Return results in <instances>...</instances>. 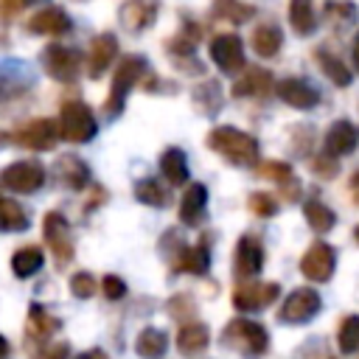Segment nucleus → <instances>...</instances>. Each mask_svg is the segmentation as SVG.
<instances>
[{
    "mask_svg": "<svg viewBox=\"0 0 359 359\" xmlns=\"http://www.w3.org/2000/svg\"><path fill=\"white\" fill-rule=\"evenodd\" d=\"M208 146L227 157L236 165H255L258 163V140L236 126H216L208 135Z\"/></svg>",
    "mask_w": 359,
    "mask_h": 359,
    "instance_id": "obj_1",
    "label": "nucleus"
},
{
    "mask_svg": "<svg viewBox=\"0 0 359 359\" xmlns=\"http://www.w3.org/2000/svg\"><path fill=\"white\" fill-rule=\"evenodd\" d=\"M222 345L236 348L241 356L247 359H258L266 353L269 337L264 331V325L252 323V320H233L224 331H222Z\"/></svg>",
    "mask_w": 359,
    "mask_h": 359,
    "instance_id": "obj_2",
    "label": "nucleus"
},
{
    "mask_svg": "<svg viewBox=\"0 0 359 359\" xmlns=\"http://www.w3.org/2000/svg\"><path fill=\"white\" fill-rule=\"evenodd\" d=\"M146 73V59L143 56H123L121 65L115 67V76H112V90H109V98L104 104L107 115H118L126 104V93L135 87V81Z\"/></svg>",
    "mask_w": 359,
    "mask_h": 359,
    "instance_id": "obj_3",
    "label": "nucleus"
},
{
    "mask_svg": "<svg viewBox=\"0 0 359 359\" xmlns=\"http://www.w3.org/2000/svg\"><path fill=\"white\" fill-rule=\"evenodd\" d=\"M59 137L70 140V143H87L95 137V118L90 112L87 104L81 101H67L62 107V129Z\"/></svg>",
    "mask_w": 359,
    "mask_h": 359,
    "instance_id": "obj_4",
    "label": "nucleus"
},
{
    "mask_svg": "<svg viewBox=\"0 0 359 359\" xmlns=\"http://www.w3.org/2000/svg\"><path fill=\"white\" fill-rule=\"evenodd\" d=\"M0 182L17 194H34L45 185V168L34 160H20V163H11L3 168Z\"/></svg>",
    "mask_w": 359,
    "mask_h": 359,
    "instance_id": "obj_5",
    "label": "nucleus"
},
{
    "mask_svg": "<svg viewBox=\"0 0 359 359\" xmlns=\"http://www.w3.org/2000/svg\"><path fill=\"white\" fill-rule=\"evenodd\" d=\"M334 266H337V252L325 241H314L300 258V272L314 283H325L334 275Z\"/></svg>",
    "mask_w": 359,
    "mask_h": 359,
    "instance_id": "obj_6",
    "label": "nucleus"
},
{
    "mask_svg": "<svg viewBox=\"0 0 359 359\" xmlns=\"http://www.w3.org/2000/svg\"><path fill=\"white\" fill-rule=\"evenodd\" d=\"M42 65L48 76H53L56 81H73L81 67V53L65 45H48L42 50Z\"/></svg>",
    "mask_w": 359,
    "mask_h": 359,
    "instance_id": "obj_7",
    "label": "nucleus"
},
{
    "mask_svg": "<svg viewBox=\"0 0 359 359\" xmlns=\"http://www.w3.org/2000/svg\"><path fill=\"white\" fill-rule=\"evenodd\" d=\"M320 294L314 292V289H294L286 300H283V306H280V320L283 323H306V320H311L317 311H320Z\"/></svg>",
    "mask_w": 359,
    "mask_h": 359,
    "instance_id": "obj_8",
    "label": "nucleus"
},
{
    "mask_svg": "<svg viewBox=\"0 0 359 359\" xmlns=\"http://www.w3.org/2000/svg\"><path fill=\"white\" fill-rule=\"evenodd\" d=\"M42 236L48 241V247L53 250L59 264H67L73 258V241H70V227L65 222L62 213H48L42 219Z\"/></svg>",
    "mask_w": 359,
    "mask_h": 359,
    "instance_id": "obj_9",
    "label": "nucleus"
},
{
    "mask_svg": "<svg viewBox=\"0 0 359 359\" xmlns=\"http://www.w3.org/2000/svg\"><path fill=\"white\" fill-rule=\"evenodd\" d=\"M210 59L224 70V73H238L244 67V45L236 34H219L210 42Z\"/></svg>",
    "mask_w": 359,
    "mask_h": 359,
    "instance_id": "obj_10",
    "label": "nucleus"
},
{
    "mask_svg": "<svg viewBox=\"0 0 359 359\" xmlns=\"http://www.w3.org/2000/svg\"><path fill=\"white\" fill-rule=\"evenodd\" d=\"M14 140H17L20 146H25V149L45 151V149H53V146H56V140H59V129H56L53 121H48V118H36V121H31L28 126H22V129L14 135Z\"/></svg>",
    "mask_w": 359,
    "mask_h": 359,
    "instance_id": "obj_11",
    "label": "nucleus"
},
{
    "mask_svg": "<svg viewBox=\"0 0 359 359\" xmlns=\"http://www.w3.org/2000/svg\"><path fill=\"white\" fill-rule=\"evenodd\" d=\"M278 294H280L278 283H241L233 292V303L241 311H258V309H266Z\"/></svg>",
    "mask_w": 359,
    "mask_h": 359,
    "instance_id": "obj_12",
    "label": "nucleus"
},
{
    "mask_svg": "<svg viewBox=\"0 0 359 359\" xmlns=\"http://www.w3.org/2000/svg\"><path fill=\"white\" fill-rule=\"evenodd\" d=\"M356 146H359V129L351 121H334L331 129L325 132V154L334 160L351 154Z\"/></svg>",
    "mask_w": 359,
    "mask_h": 359,
    "instance_id": "obj_13",
    "label": "nucleus"
},
{
    "mask_svg": "<svg viewBox=\"0 0 359 359\" xmlns=\"http://www.w3.org/2000/svg\"><path fill=\"white\" fill-rule=\"evenodd\" d=\"M233 266H236L238 278H252V275L261 272V266H264V247H261V241L255 236H241L238 238Z\"/></svg>",
    "mask_w": 359,
    "mask_h": 359,
    "instance_id": "obj_14",
    "label": "nucleus"
},
{
    "mask_svg": "<svg viewBox=\"0 0 359 359\" xmlns=\"http://www.w3.org/2000/svg\"><path fill=\"white\" fill-rule=\"evenodd\" d=\"M160 3L157 0H126L118 8V20L126 31H143L151 25V20L157 17Z\"/></svg>",
    "mask_w": 359,
    "mask_h": 359,
    "instance_id": "obj_15",
    "label": "nucleus"
},
{
    "mask_svg": "<svg viewBox=\"0 0 359 359\" xmlns=\"http://www.w3.org/2000/svg\"><path fill=\"white\" fill-rule=\"evenodd\" d=\"M115 53H118V39H115V34H109V31L98 34V36L90 42V56H87V73H90V79L104 76V70L112 65V56H115Z\"/></svg>",
    "mask_w": 359,
    "mask_h": 359,
    "instance_id": "obj_16",
    "label": "nucleus"
},
{
    "mask_svg": "<svg viewBox=\"0 0 359 359\" xmlns=\"http://www.w3.org/2000/svg\"><path fill=\"white\" fill-rule=\"evenodd\" d=\"M278 95L289 104V107H297V109H311L317 101H320V93L314 84H309L306 79H283L278 84Z\"/></svg>",
    "mask_w": 359,
    "mask_h": 359,
    "instance_id": "obj_17",
    "label": "nucleus"
},
{
    "mask_svg": "<svg viewBox=\"0 0 359 359\" xmlns=\"http://www.w3.org/2000/svg\"><path fill=\"white\" fill-rule=\"evenodd\" d=\"M28 31L31 34H48V36H59L65 31H70V17L59 8V6H48L42 11H36L28 20Z\"/></svg>",
    "mask_w": 359,
    "mask_h": 359,
    "instance_id": "obj_18",
    "label": "nucleus"
},
{
    "mask_svg": "<svg viewBox=\"0 0 359 359\" xmlns=\"http://www.w3.org/2000/svg\"><path fill=\"white\" fill-rule=\"evenodd\" d=\"M56 174H59V180H62L67 188H73V191H79V188H84V185L90 182V168H87V163H84L81 157H76V154L59 157V160H56Z\"/></svg>",
    "mask_w": 359,
    "mask_h": 359,
    "instance_id": "obj_19",
    "label": "nucleus"
},
{
    "mask_svg": "<svg viewBox=\"0 0 359 359\" xmlns=\"http://www.w3.org/2000/svg\"><path fill=\"white\" fill-rule=\"evenodd\" d=\"M272 90V76L264 67H250L236 84H233V95L244 98V95H266Z\"/></svg>",
    "mask_w": 359,
    "mask_h": 359,
    "instance_id": "obj_20",
    "label": "nucleus"
},
{
    "mask_svg": "<svg viewBox=\"0 0 359 359\" xmlns=\"http://www.w3.org/2000/svg\"><path fill=\"white\" fill-rule=\"evenodd\" d=\"M258 174L264 180H275L278 185H283V196L286 199H297L300 196V185L294 182V174H292L289 163H264V165H258Z\"/></svg>",
    "mask_w": 359,
    "mask_h": 359,
    "instance_id": "obj_21",
    "label": "nucleus"
},
{
    "mask_svg": "<svg viewBox=\"0 0 359 359\" xmlns=\"http://www.w3.org/2000/svg\"><path fill=\"white\" fill-rule=\"evenodd\" d=\"M280 45H283V34H280L278 25L264 22V25H258V28L252 31V50H255L258 56L269 59V56H275V53L280 50Z\"/></svg>",
    "mask_w": 359,
    "mask_h": 359,
    "instance_id": "obj_22",
    "label": "nucleus"
},
{
    "mask_svg": "<svg viewBox=\"0 0 359 359\" xmlns=\"http://www.w3.org/2000/svg\"><path fill=\"white\" fill-rule=\"evenodd\" d=\"M205 202H208V188L199 185V182L188 185V191H185V196H182V202H180V219H182L185 224H194V222L202 216Z\"/></svg>",
    "mask_w": 359,
    "mask_h": 359,
    "instance_id": "obj_23",
    "label": "nucleus"
},
{
    "mask_svg": "<svg viewBox=\"0 0 359 359\" xmlns=\"http://www.w3.org/2000/svg\"><path fill=\"white\" fill-rule=\"evenodd\" d=\"M289 22L294 28V34L309 36L317 31V17L311 8V0H289Z\"/></svg>",
    "mask_w": 359,
    "mask_h": 359,
    "instance_id": "obj_24",
    "label": "nucleus"
},
{
    "mask_svg": "<svg viewBox=\"0 0 359 359\" xmlns=\"http://www.w3.org/2000/svg\"><path fill=\"white\" fill-rule=\"evenodd\" d=\"M160 171L171 185H182L188 182V165H185V154L180 149H165L160 157Z\"/></svg>",
    "mask_w": 359,
    "mask_h": 359,
    "instance_id": "obj_25",
    "label": "nucleus"
},
{
    "mask_svg": "<svg viewBox=\"0 0 359 359\" xmlns=\"http://www.w3.org/2000/svg\"><path fill=\"white\" fill-rule=\"evenodd\" d=\"M208 339H210V334H208V325H202V323H188L177 334V345L185 353H199L208 345Z\"/></svg>",
    "mask_w": 359,
    "mask_h": 359,
    "instance_id": "obj_26",
    "label": "nucleus"
},
{
    "mask_svg": "<svg viewBox=\"0 0 359 359\" xmlns=\"http://www.w3.org/2000/svg\"><path fill=\"white\" fill-rule=\"evenodd\" d=\"M317 56V62H320V70L337 84V87H348L351 84V70L345 67V62L339 59V56H334V53H328V50H317L314 53Z\"/></svg>",
    "mask_w": 359,
    "mask_h": 359,
    "instance_id": "obj_27",
    "label": "nucleus"
},
{
    "mask_svg": "<svg viewBox=\"0 0 359 359\" xmlns=\"http://www.w3.org/2000/svg\"><path fill=\"white\" fill-rule=\"evenodd\" d=\"M208 264H210V255H208V247L205 244H196V247H188L177 255V269L180 272H194V275H205L208 272Z\"/></svg>",
    "mask_w": 359,
    "mask_h": 359,
    "instance_id": "obj_28",
    "label": "nucleus"
},
{
    "mask_svg": "<svg viewBox=\"0 0 359 359\" xmlns=\"http://www.w3.org/2000/svg\"><path fill=\"white\" fill-rule=\"evenodd\" d=\"M168 345V337L157 328H143L135 339V351L143 356V359H157Z\"/></svg>",
    "mask_w": 359,
    "mask_h": 359,
    "instance_id": "obj_29",
    "label": "nucleus"
},
{
    "mask_svg": "<svg viewBox=\"0 0 359 359\" xmlns=\"http://www.w3.org/2000/svg\"><path fill=\"white\" fill-rule=\"evenodd\" d=\"M303 213H306V222H309L317 233H328V230L334 227V222H337L334 210H331L325 202H320V199H309V202L303 205Z\"/></svg>",
    "mask_w": 359,
    "mask_h": 359,
    "instance_id": "obj_30",
    "label": "nucleus"
},
{
    "mask_svg": "<svg viewBox=\"0 0 359 359\" xmlns=\"http://www.w3.org/2000/svg\"><path fill=\"white\" fill-rule=\"evenodd\" d=\"M42 266V250L39 247H22L11 258V269L17 278H31Z\"/></svg>",
    "mask_w": 359,
    "mask_h": 359,
    "instance_id": "obj_31",
    "label": "nucleus"
},
{
    "mask_svg": "<svg viewBox=\"0 0 359 359\" xmlns=\"http://www.w3.org/2000/svg\"><path fill=\"white\" fill-rule=\"evenodd\" d=\"M25 227H28V216H25V210H22L14 199L0 196V230L11 233V230H25Z\"/></svg>",
    "mask_w": 359,
    "mask_h": 359,
    "instance_id": "obj_32",
    "label": "nucleus"
},
{
    "mask_svg": "<svg viewBox=\"0 0 359 359\" xmlns=\"http://www.w3.org/2000/svg\"><path fill=\"white\" fill-rule=\"evenodd\" d=\"M356 17H359V11H356L353 3H345V0H328V3H325V20H328L334 28L353 25Z\"/></svg>",
    "mask_w": 359,
    "mask_h": 359,
    "instance_id": "obj_33",
    "label": "nucleus"
},
{
    "mask_svg": "<svg viewBox=\"0 0 359 359\" xmlns=\"http://www.w3.org/2000/svg\"><path fill=\"white\" fill-rule=\"evenodd\" d=\"M59 328V320L56 317H50L42 306H31V314H28V334L31 337H50L53 331Z\"/></svg>",
    "mask_w": 359,
    "mask_h": 359,
    "instance_id": "obj_34",
    "label": "nucleus"
},
{
    "mask_svg": "<svg viewBox=\"0 0 359 359\" xmlns=\"http://www.w3.org/2000/svg\"><path fill=\"white\" fill-rule=\"evenodd\" d=\"M135 196L140 199V202H146V205H154V208H163L165 202H168V194H165V188L157 182V180H140V182H135Z\"/></svg>",
    "mask_w": 359,
    "mask_h": 359,
    "instance_id": "obj_35",
    "label": "nucleus"
},
{
    "mask_svg": "<svg viewBox=\"0 0 359 359\" xmlns=\"http://www.w3.org/2000/svg\"><path fill=\"white\" fill-rule=\"evenodd\" d=\"M337 342H339V351L342 353H356L359 351V317L351 314L342 320L339 325V334H337Z\"/></svg>",
    "mask_w": 359,
    "mask_h": 359,
    "instance_id": "obj_36",
    "label": "nucleus"
},
{
    "mask_svg": "<svg viewBox=\"0 0 359 359\" xmlns=\"http://www.w3.org/2000/svg\"><path fill=\"white\" fill-rule=\"evenodd\" d=\"M216 14L224 17V20H230V22H244V20H250L255 14V8L252 6H244L238 0H216Z\"/></svg>",
    "mask_w": 359,
    "mask_h": 359,
    "instance_id": "obj_37",
    "label": "nucleus"
},
{
    "mask_svg": "<svg viewBox=\"0 0 359 359\" xmlns=\"http://www.w3.org/2000/svg\"><path fill=\"white\" fill-rule=\"evenodd\" d=\"M250 210L255 213V216H275L278 213V202H275V196H269V194H252L250 196Z\"/></svg>",
    "mask_w": 359,
    "mask_h": 359,
    "instance_id": "obj_38",
    "label": "nucleus"
},
{
    "mask_svg": "<svg viewBox=\"0 0 359 359\" xmlns=\"http://www.w3.org/2000/svg\"><path fill=\"white\" fill-rule=\"evenodd\" d=\"M70 292L76 294V297H90L93 292H95V278L90 275V272H76L73 278H70Z\"/></svg>",
    "mask_w": 359,
    "mask_h": 359,
    "instance_id": "obj_39",
    "label": "nucleus"
},
{
    "mask_svg": "<svg viewBox=\"0 0 359 359\" xmlns=\"http://www.w3.org/2000/svg\"><path fill=\"white\" fill-rule=\"evenodd\" d=\"M337 171H339V165H337V160H334V157H328V154L314 157V174H320V177L331 180V177H337Z\"/></svg>",
    "mask_w": 359,
    "mask_h": 359,
    "instance_id": "obj_40",
    "label": "nucleus"
},
{
    "mask_svg": "<svg viewBox=\"0 0 359 359\" xmlns=\"http://www.w3.org/2000/svg\"><path fill=\"white\" fill-rule=\"evenodd\" d=\"M104 294H107L109 300H118V297L126 294V283H123L121 278H115V275H107V278H104Z\"/></svg>",
    "mask_w": 359,
    "mask_h": 359,
    "instance_id": "obj_41",
    "label": "nucleus"
},
{
    "mask_svg": "<svg viewBox=\"0 0 359 359\" xmlns=\"http://www.w3.org/2000/svg\"><path fill=\"white\" fill-rule=\"evenodd\" d=\"M67 345L65 342H59V345H50L45 353H42V359H67Z\"/></svg>",
    "mask_w": 359,
    "mask_h": 359,
    "instance_id": "obj_42",
    "label": "nucleus"
},
{
    "mask_svg": "<svg viewBox=\"0 0 359 359\" xmlns=\"http://www.w3.org/2000/svg\"><path fill=\"white\" fill-rule=\"evenodd\" d=\"M351 196H353V202L359 205V171L351 177Z\"/></svg>",
    "mask_w": 359,
    "mask_h": 359,
    "instance_id": "obj_43",
    "label": "nucleus"
},
{
    "mask_svg": "<svg viewBox=\"0 0 359 359\" xmlns=\"http://www.w3.org/2000/svg\"><path fill=\"white\" fill-rule=\"evenodd\" d=\"M76 359H107V353L98 351V348H93V351H87V353H81V356H76Z\"/></svg>",
    "mask_w": 359,
    "mask_h": 359,
    "instance_id": "obj_44",
    "label": "nucleus"
},
{
    "mask_svg": "<svg viewBox=\"0 0 359 359\" xmlns=\"http://www.w3.org/2000/svg\"><path fill=\"white\" fill-rule=\"evenodd\" d=\"M353 67L359 70V31H356V36H353Z\"/></svg>",
    "mask_w": 359,
    "mask_h": 359,
    "instance_id": "obj_45",
    "label": "nucleus"
},
{
    "mask_svg": "<svg viewBox=\"0 0 359 359\" xmlns=\"http://www.w3.org/2000/svg\"><path fill=\"white\" fill-rule=\"evenodd\" d=\"M6 351H8V342H6V339H3V337H0V359H3V356H6Z\"/></svg>",
    "mask_w": 359,
    "mask_h": 359,
    "instance_id": "obj_46",
    "label": "nucleus"
},
{
    "mask_svg": "<svg viewBox=\"0 0 359 359\" xmlns=\"http://www.w3.org/2000/svg\"><path fill=\"white\" fill-rule=\"evenodd\" d=\"M353 236H356V241H359V227H356V230H353Z\"/></svg>",
    "mask_w": 359,
    "mask_h": 359,
    "instance_id": "obj_47",
    "label": "nucleus"
},
{
    "mask_svg": "<svg viewBox=\"0 0 359 359\" xmlns=\"http://www.w3.org/2000/svg\"><path fill=\"white\" fill-rule=\"evenodd\" d=\"M22 3H34V0H22Z\"/></svg>",
    "mask_w": 359,
    "mask_h": 359,
    "instance_id": "obj_48",
    "label": "nucleus"
}]
</instances>
